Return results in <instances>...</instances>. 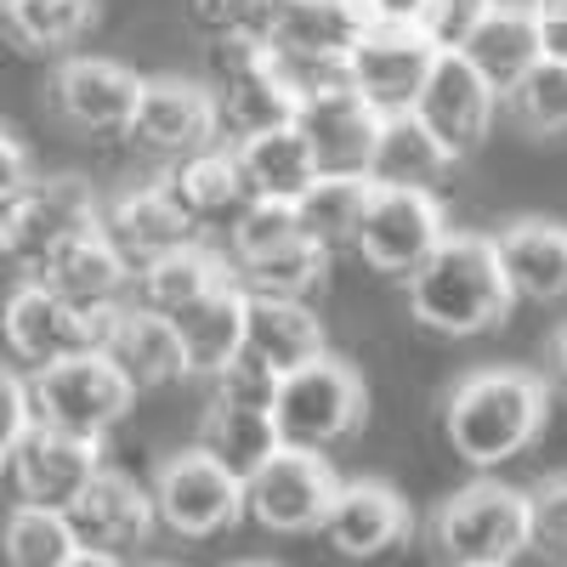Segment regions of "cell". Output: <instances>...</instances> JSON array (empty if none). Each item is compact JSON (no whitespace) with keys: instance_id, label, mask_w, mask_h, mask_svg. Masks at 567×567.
<instances>
[{"instance_id":"obj_1","label":"cell","mask_w":567,"mask_h":567,"mask_svg":"<svg viewBox=\"0 0 567 567\" xmlns=\"http://www.w3.org/2000/svg\"><path fill=\"white\" fill-rule=\"evenodd\" d=\"M545 420H550V374L516 369V363L471 369L443 398L449 449L477 471L523 460L545 437Z\"/></svg>"},{"instance_id":"obj_2","label":"cell","mask_w":567,"mask_h":567,"mask_svg":"<svg viewBox=\"0 0 567 567\" xmlns=\"http://www.w3.org/2000/svg\"><path fill=\"white\" fill-rule=\"evenodd\" d=\"M403 284H409L414 323L449 341L488 336V329L511 318V301H516L511 278L499 267V250H494V233H460V227Z\"/></svg>"},{"instance_id":"obj_3","label":"cell","mask_w":567,"mask_h":567,"mask_svg":"<svg viewBox=\"0 0 567 567\" xmlns=\"http://www.w3.org/2000/svg\"><path fill=\"white\" fill-rule=\"evenodd\" d=\"M369 420V386L363 374L336 358L318 352L312 363L290 369L278 381L272 398V425L284 449H307V454H336L341 443H352Z\"/></svg>"},{"instance_id":"obj_4","label":"cell","mask_w":567,"mask_h":567,"mask_svg":"<svg viewBox=\"0 0 567 567\" xmlns=\"http://www.w3.org/2000/svg\"><path fill=\"white\" fill-rule=\"evenodd\" d=\"M425 545L443 567L516 561L528 550V488H511L499 477L454 488L425 523Z\"/></svg>"},{"instance_id":"obj_5","label":"cell","mask_w":567,"mask_h":567,"mask_svg":"<svg viewBox=\"0 0 567 567\" xmlns=\"http://www.w3.org/2000/svg\"><path fill=\"white\" fill-rule=\"evenodd\" d=\"M210 91L221 103V131H233V142L250 131L290 125L301 114V97H307L261 34L210 40Z\"/></svg>"},{"instance_id":"obj_6","label":"cell","mask_w":567,"mask_h":567,"mask_svg":"<svg viewBox=\"0 0 567 567\" xmlns=\"http://www.w3.org/2000/svg\"><path fill=\"white\" fill-rule=\"evenodd\" d=\"M29 398H34V420L40 425H58V432L103 443L114 425L131 414L136 386L125 381L120 363L103 347H91V352L58 358L45 369H29Z\"/></svg>"},{"instance_id":"obj_7","label":"cell","mask_w":567,"mask_h":567,"mask_svg":"<svg viewBox=\"0 0 567 567\" xmlns=\"http://www.w3.org/2000/svg\"><path fill=\"white\" fill-rule=\"evenodd\" d=\"M154 511H159V528L176 534V539H216L227 528H239L250 516V499H245V477L227 471L210 449H176L159 460L154 471Z\"/></svg>"},{"instance_id":"obj_8","label":"cell","mask_w":567,"mask_h":567,"mask_svg":"<svg viewBox=\"0 0 567 567\" xmlns=\"http://www.w3.org/2000/svg\"><path fill=\"white\" fill-rule=\"evenodd\" d=\"M97 227H103V194L85 176H34L29 194L12 210H0V261L34 278L63 245Z\"/></svg>"},{"instance_id":"obj_9","label":"cell","mask_w":567,"mask_h":567,"mask_svg":"<svg viewBox=\"0 0 567 567\" xmlns=\"http://www.w3.org/2000/svg\"><path fill=\"white\" fill-rule=\"evenodd\" d=\"M369 7L363 0H272L267 45L284 58L301 91H318L329 80H347L352 45L369 34Z\"/></svg>"},{"instance_id":"obj_10","label":"cell","mask_w":567,"mask_h":567,"mask_svg":"<svg viewBox=\"0 0 567 567\" xmlns=\"http://www.w3.org/2000/svg\"><path fill=\"white\" fill-rule=\"evenodd\" d=\"M449 210L432 187H392V182H374V199L369 216L358 227V256L386 272V278H414L432 250L449 239Z\"/></svg>"},{"instance_id":"obj_11","label":"cell","mask_w":567,"mask_h":567,"mask_svg":"<svg viewBox=\"0 0 567 567\" xmlns=\"http://www.w3.org/2000/svg\"><path fill=\"white\" fill-rule=\"evenodd\" d=\"M142 85L148 80L136 69H125L120 58L69 52L52 69V80H45V103H52V114L80 136H131Z\"/></svg>"},{"instance_id":"obj_12","label":"cell","mask_w":567,"mask_h":567,"mask_svg":"<svg viewBox=\"0 0 567 567\" xmlns=\"http://www.w3.org/2000/svg\"><path fill=\"white\" fill-rule=\"evenodd\" d=\"M103 323H109V312H80L45 278H23L18 290L7 296V307H0V336H7V352L18 363H29V369H45L58 358L103 347Z\"/></svg>"},{"instance_id":"obj_13","label":"cell","mask_w":567,"mask_h":567,"mask_svg":"<svg viewBox=\"0 0 567 567\" xmlns=\"http://www.w3.org/2000/svg\"><path fill=\"white\" fill-rule=\"evenodd\" d=\"M336 494L341 477L329 454H307V449H278L245 483L250 523H261L267 534H323Z\"/></svg>"},{"instance_id":"obj_14","label":"cell","mask_w":567,"mask_h":567,"mask_svg":"<svg viewBox=\"0 0 567 567\" xmlns=\"http://www.w3.org/2000/svg\"><path fill=\"white\" fill-rule=\"evenodd\" d=\"M437 58H443V40L432 29L369 23V34L352 45V58H347V80L381 114H409L420 103V85L432 80Z\"/></svg>"},{"instance_id":"obj_15","label":"cell","mask_w":567,"mask_h":567,"mask_svg":"<svg viewBox=\"0 0 567 567\" xmlns=\"http://www.w3.org/2000/svg\"><path fill=\"white\" fill-rule=\"evenodd\" d=\"M131 142L148 148V154H165V159L199 154V148H210V142H221V103H216L210 80L154 74L148 85H142Z\"/></svg>"},{"instance_id":"obj_16","label":"cell","mask_w":567,"mask_h":567,"mask_svg":"<svg viewBox=\"0 0 567 567\" xmlns=\"http://www.w3.org/2000/svg\"><path fill=\"white\" fill-rule=\"evenodd\" d=\"M499 91L465 63V52H454V45H443V58H437V69H432V80L420 85V103H414V114L425 120V131H432L443 148H449V159L460 165L465 154H477L483 148V136L494 131V120H499Z\"/></svg>"},{"instance_id":"obj_17","label":"cell","mask_w":567,"mask_h":567,"mask_svg":"<svg viewBox=\"0 0 567 567\" xmlns=\"http://www.w3.org/2000/svg\"><path fill=\"white\" fill-rule=\"evenodd\" d=\"M103 443L97 437H74V432H58V425H29V437L18 443L12 454V488L18 499L29 505H52V511H69L103 471Z\"/></svg>"},{"instance_id":"obj_18","label":"cell","mask_w":567,"mask_h":567,"mask_svg":"<svg viewBox=\"0 0 567 567\" xmlns=\"http://www.w3.org/2000/svg\"><path fill=\"white\" fill-rule=\"evenodd\" d=\"M103 352L120 363V374H125L136 392H159V386H176V381H187V374H194L176 318L154 312L148 301H136V296L109 312V323H103Z\"/></svg>"},{"instance_id":"obj_19","label":"cell","mask_w":567,"mask_h":567,"mask_svg":"<svg viewBox=\"0 0 567 567\" xmlns=\"http://www.w3.org/2000/svg\"><path fill=\"white\" fill-rule=\"evenodd\" d=\"M381 109H374L352 80H329L318 91L301 97L296 125L307 131L312 154L323 171H369L374 159V142H381Z\"/></svg>"},{"instance_id":"obj_20","label":"cell","mask_w":567,"mask_h":567,"mask_svg":"<svg viewBox=\"0 0 567 567\" xmlns=\"http://www.w3.org/2000/svg\"><path fill=\"white\" fill-rule=\"evenodd\" d=\"M414 534V511L409 499L381 483V477H352L341 483L336 505H329V523H323V539L336 556L347 561H374V556H392L398 545H409Z\"/></svg>"},{"instance_id":"obj_21","label":"cell","mask_w":567,"mask_h":567,"mask_svg":"<svg viewBox=\"0 0 567 567\" xmlns=\"http://www.w3.org/2000/svg\"><path fill=\"white\" fill-rule=\"evenodd\" d=\"M69 528L85 550H109V556H131L154 539L159 528V511H154V494L142 488L125 471L103 465L97 483H91L74 505H69Z\"/></svg>"},{"instance_id":"obj_22","label":"cell","mask_w":567,"mask_h":567,"mask_svg":"<svg viewBox=\"0 0 567 567\" xmlns=\"http://www.w3.org/2000/svg\"><path fill=\"white\" fill-rule=\"evenodd\" d=\"M103 233H109L114 250H120L136 272L148 267V261H159L165 250L199 239L194 216L176 205V194L165 187V176H159V182H136V187H125V194L103 199Z\"/></svg>"},{"instance_id":"obj_23","label":"cell","mask_w":567,"mask_h":567,"mask_svg":"<svg viewBox=\"0 0 567 567\" xmlns=\"http://www.w3.org/2000/svg\"><path fill=\"white\" fill-rule=\"evenodd\" d=\"M165 187L176 194V205L194 216V227H221V233L239 221L245 205L256 199V194H250V176H245V165H239V148H233V142H210V148H199V154L171 159Z\"/></svg>"},{"instance_id":"obj_24","label":"cell","mask_w":567,"mask_h":567,"mask_svg":"<svg viewBox=\"0 0 567 567\" xmlns=\"http://www.w3.org/2000/svg\"><path fill=\"white\" fill-rule=\"evenodd\" d=\"M34 278H45L63 301H74L80 312H114L120 301H131L136 290V267L114 250V239L97 233H80L74 245H63Z\"/></svg>"},{"instance_id":"obj_25","label":"cell","mask_w":567,"mask_h":567,"mask_svg":"<svg viewBox=\"0 0 567 567\" xmlns=\"http://www.w3.org/2000/svg\"><path fill=\"white\" fill-rule=\"evenodd\" d=\"M454 52H465V63L505 97V91L545 58L539 18H534L528 0H494V7L477 18V29H471Z\"/></svg>"},{"instance_id":"obj_26","label":"cell","mask_w":567,"mask_h":567,"mask_svg":"<svg viewBox=\"0 0 567 567\" xmlns=\"http://www.w3.org/2000/svg\"><path fill=\"white\" fill-rule=\"evenodd\" d=\"M494 250L516 301H539V307L567 301V227L561 221H545V216L505 221L494 233Z\"/></svg>"},{"instance_id":"obj_27","label":"cell","mask_w":567,"mask_h":567,"mask_svg":"<svg viewBox=\"0 0 567 567\" xmlns=\"http://www.w3.org/2000/svg\"><path fill=\"white\" fill-rule=\"evenodd\" d=\"M233 278H239L233 256L210 250L205 239H187V245L165 250L159 261H148L136 272V301H148L165 318H182L187 307H199L205 296H216L221 284H233Z\"/></svg>"},{"instance_id":"obj_28","label":"cell","mask_w":567,"mask_h":567,"mask_svg":"<svg viewBox=\"0 0 567 567\" xmlns=\"http://www.w3.org/2000/svg\"><path fill=\"white\" fill-rule=\"evenodd\" d=\"M239 148V165L250 176V194L256 199H301L307 187L323 176L318 154H312V142L307 131L290 120V125H272V131H250L233 142Z\"/></svg>"},{"instance_id":"obj_29","label":"cell","mask_w":567,"mask_h":567,"mask_svg":"<svg viewBox=\"0 0 567 567\" xmlns=\"http://www.w3.org/2000/svg\"><path fill=\"white\" fill-rule=\"evenodd\" d=\"M250 296V290H245ZM245 352H256L261 363H272L278 374H290L301 363H312L318 352H329L323 341V323L307 301L290 296H250L245 312Z\"/></svg>"},{"instance_id":"obj_30","label":"cell","mask_w":567,"mask_h":567,"mask_svg":"<svg viewBox=\"0 0 567 567\" xmlns=\"http://www.w3.org/2000/svg\"><path fill=\"white\" fill-rule=\"evenodd\" d=\"M245 312H250V296H245V284L233 278V284H221L216 296H205L199 307H187L176 318L194 374H205V381H210L221 363H233V358L245 352Z\"/></svg>"},{"instance_id":"obj_31","label":"cell","mask_w":567,"mask_h":567,"mask_svg":"<svg viewBox=\"0 0 567 567\" xmlns=\"http://www.w3.org/2000/svg\"><path fill=\"white\" fill-rule=\"evenodd\" d=\"M369 199H374V176L369 171H323L307 194L296 199L301 233H307V239H318L323 250L358 245V227L369 216Z\"/></svg>"},{"instance_id":"obj_32","label":"cell","mask_w":567,"mask_h":567,"mask_svg":"<svg viewBox=\"0 0 567 567\" xmlns=\"http://www.w3.org/2000/svg\"><path fill=\"white\" fill-rule=\"evenodd\" d=\"M449 171H454L449 148H443L432 131H425V120H420L414 109L381 120V142H374V159H369V176H374V182H392V187H437Z\"/></svg>"},{"instance_id":"obj_33","label":"cell","mask_w":567,"mask_h":567,"mask_svg":"<svg viewBox=\"0 0 567 567\" xmlns=\"http://www.w3.org/2000/svg\"><path fill=\"white\" fill-rule=\"evenodd\" d=\"M97 29V0H0V34L23 52L69 58Z\"/></svg>"},{"instance_id":"obj_34","label":"cell","mask_w":567,"mask_h":567,"mask_svg":"<svg viewBox=\"0 0 567 567\" xmlns=\"http://www.w3.org/2000/svg\"><path fill=\"white\" fill-rule=\"evenodd\" d=\"M199 449H210L227 471H239V477L250 483L284 443H278L272 409H239V403H216L210 398V409L199 420Z\"/></svg>"},{"instance_id":"obj_35","label":"cell","mask_w":567,"mask_h":567,"mask_svg":"<svg viewBox=\"0 0 567 567\" xmlns=\"http://www.w3.org/2000/svg\"><path fill=\"white\" fill-rule=\"evenodd\" d=\"M74 550L80 539L69 528V511L18 499L0 516V567H63Z\"/></svg>"},{"instance_id":"obj_36","label":"cell","mask_w":567,"mask_h":567,"mask_svg":"<svg viewBox=\"0 0 567 567\" xmlns=\"http://www.w3.org/2000/svg\"><path fill=\"white\" fill-rule=\"evenodd\" d=\"M505 114L539 142L567 136V63L561 58H539L523 80L505 91Z\"/></svg>"},{"instance_id":"obj_37","label":"cell","mask_w":567,"mask_h":567,"mask_svg":"<svg viewBox=\"0 0 567 567\" xmlns=\"http://www.w3.org/2000/svg\"><path fill=\"white\" fill-rule=\"evenodd\" d=\"M329 256H336V250H323L318 239H307V233H301L296 245H284V250H272V256L239 267V284H245L250 296H290V301H307L318 284H323V272H329Z\"/></svg>"},{"instance_id":"obj_38","label":"cell","mask_w":567,"mask_h":567,"mask_svg":"<svg viewBox=\"0 0 567 567\" xmlns=\"http://www.w3.org/2000/svg\"><path fill=\"white\" fill-rule=\"evenodd\" d=\"M301 239V210L296 199H250L245 216L227 227V245H233V267H250L284 245Z\"/></svg>"},{"instance_id":"obj_39","label":"cell","mask_w":567,"mask_h":567,"mask_svg":"<svg viewBox=\"0 0 567 567\" xmlns=\"http://www.w3.org/2000/svg\"><path fill=\"white\" fill-rule=\"evenodd\" d=\"M528 550L545 567H567V471H550L528 488Z\"/></svg>"},{"instance_id":"obj_40","label":"cell","mask_w":567,"mask_h":567,"mask_svg":"<svg viewBox=\"0 0 567 567\" xmlns=\"http://www.w3.org/2000/svg\"><path fill=\"white\" fill-rule=\"evenodd\" d=\"M278 381H284V374L272 363H261L256 352H239L233 363H221L210 374V398L216 403H239V409H272Z\"/></svg>"},{"instance_id":"obj_41","label":"cell","mask_w":567,"mask_h":567,"mask_svg":"<svg viewBox=\"0 0 567 567\" xmlns=\"http://www.w3.org/2000/svg\"><path fill=\"white\" fill-rule=\"evenodd\" d=\"M187 12H194V23L210 40H239V34H261L267 40L272 0H187Z\"/></svg>"},{"instance_id":"obj_42","label":"cell","mask_w":567,"mask_h":567,"mask_svg":"<svg viewBox=\"0 0 567 567\" xmlns=\"http://www.w3.org/2000/svg\"><path fill=\"white\" fill-rule=\"evenodd\" d=\"M29 425H34L29 374H18V369L0 363V477L12 471V454H18V443L29 437Z\"/></svg>"},{"instance_id":"obj_43","label":"cell","mask_w":567,"mask_h":567,"mask_svg":"<svg viewBox=\"0 0 567 567\" xmlns=\"http://www.w3.org/2000/svg\"><path fill=\"white\" fill-rule=\"evenodd\" d=\"M29 187H34V154H29V142L12 125H0V210H12Z\"/></svg>"},{"instance_id":"obj_44","label":"cell","mask_w":567,"mask_h":567,"mask_svg":"<svg viewBox=\"0 0 567 567\" xmlns=\"http://www.w3.org/2000/svg\"><path fill=\"white\" fill-rule=\"evenodd\" d=\"M494 7V0H437V18H432V34L443 45H460L471 29H477V18Z\"/></svg>"},{"instance_id":"obj_45","label":"cell","mask_w":567,"mask_h":567,"mask_svg":"<svg viewBox=\"0 0 567 567\" xmlns=\"http://www.w3.org/2000/svg\"><path fill=\"white\" fill-rule=\"evenodd\" d=\"M374 23H414V29H432L437 18V0H363Z\"/></svg>"},{"instance_id":"obj_46","label":"cell","mask_w":567,"mask_h":567,"mask_svg":"<svg viewBox=\"0 0 567 567\" xmlns=\"http://www.w3.org/2000/svg\"><path fill=\"white\" fill-rule=\"evenodd\" d=\"M539 18V40H545V58L567 63V12H534Z\"/></svg>"},{"instance_id":"obj_47","label":"cell","mask_w":567,"mask_h":567,"mask_svg":"<svg viewBox=\"0 0 567 567\" xmlns=\"http://www.w3.org/2000/svg\"><path fill=\"white\" fill-rule=\"evenodd\" d=\"M550 381L567 392V323L556 329V341H550Z\"/></svg>"},{"instance_id":"obj_48","label":"cell","mask_w":567,"mask_h":567,"mask_svg":"<svg viewBox=\"0 0 567 567\" xmlns=\"http://www.w3.org/2000/svg\"><path fill=\"white\" fill-rule=\"evenodd\" d=\"M63 567H125V556H109V550H85V545H80V550H74Z\"/></svg>"},{"instance_id":"obj_49","label":"cell","mask_w":567,"mask_h":567,"mask_svg":"<svg viewBox=\"0 0 567 567\" xmlns=\"http://www.w3.org/2000/svg\"><path fill=\"white\" fill-rule=\"evenodd\" d=\"M471 567H516V561H471Z\"/></svg>"},{"instance_id":"obj_50","label":"cell","mask_w":567,"mask_h":567,"mask_svg":"<svg viewBox=\"0 0 567 567\" xmlns=\"http://www.w3.org/2000/svg\"><path fill=\"white\" fill-rule=\"evenodd\" d=\"M233 567H278V561H233Z\"/></svg>"},{"instance_id":"obj_51","label":"cell","mask_w":567,"mask_h":567,"mask_svg":"<svg viewBox=\"0 0 567 567\" xmlns=\"http://www.w3.org/2000/svg\"><path fill=\"white\" fill-rule=\"evenodd\" d=\"M142 567H176V561H142Z\"/></svg>"}]
</instances>
